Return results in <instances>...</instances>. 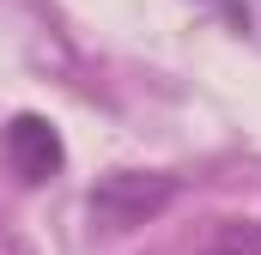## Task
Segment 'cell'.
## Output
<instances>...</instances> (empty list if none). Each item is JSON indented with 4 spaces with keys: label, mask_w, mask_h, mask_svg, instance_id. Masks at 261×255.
Wrapping results in <instances>:
<instances>
[{
    "label": "cell",
    "mask_w": 261,
    "mask_h": 255,
    "mask_svg": "<svg viewBox=\"0 0 261 255\" xmlns=\"http://www.w3.org/2000/svg\"><path fill=\"white\" fill-rule=\"evenodd\" d=\"M170 200H176V176H164V170H110L85 194V207L103 231H134V225L158 219Z\"/></svg>",
    "instance_id": "obj_1"
},
{
    "label": "cell",
    "mask_w": 261,
    "mask_h": 255,
    "mask_svg": "<svg viewBox=\"0 0 261 255\" xmlns=\"http://www.w3.org/2000/svg\"><path fill=\"white\" fill-rule=\"evenodd\" d=\"M206 255H243V249H237V243H225V237H219V243H213V249H206Z\"/></svg>",
    "instance_id": "obj_3"
},
{
    "label": "cell",
    "mask_w": 261,
    "mask_h": 255,
    "mask_svg": "<svg viewBox=\"0 0 261 255\" xmlns=\"http://www.w3.org/2000/svg\"><path fill=\"white\" fill-rule=\"evenodd\" d=\"M6 158L24 183H49L61 170V134L43 122V116H12L6 128Z\"/></svg>",
    "instance_id": "obj_2"
}]
</instances>
